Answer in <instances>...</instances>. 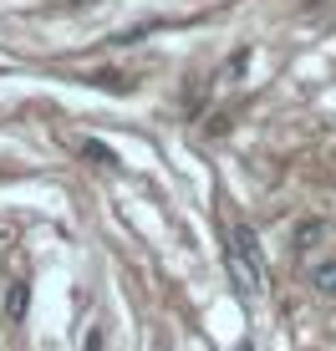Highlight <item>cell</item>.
Segmentation results:
<instances>
[{
	"label": "cell",
	"instance_id": "cell-2",
	"mask_svg": "<svg viewBox=\"0 0 336 351\" xmlns=\"http://www.w3.org/2000/svg\"><path fill=\"white\" fill-rule=\"evenodd\" d=\"M311 290H316L321 300H336V260H321L316 270H311Z\"/></svg>",
	"mask_w": 336,
	"mask_h": 351
},
{
	"label": "cell",
	"instance_id": "cell-5",
	"mask_svg": "<svg viewBox=\"0 0 336 351\" xmlns=\"http://www.w3.org/2000/svg\"><path fill=\"white\" fill-rule=\"evenodd\" d=\"M77 148L87 153L92 163H117V158H112V148H102V143H92V138H87V143H77Z\"/></svg>",
	"mask_w": 336,
	"mask_h": 351
},
{
	"label": "cell",
	"instance_id": "cell-4",
	"mask_svg": "<svg viewBox=\"0 0 336 351\" xmlns=\"http://www.w3.org/2000/svg\"><path fill=\"white\" fill-rule=\"evenodd\" d=\"M321 234H326V229H321V219H306L301 229H296V250H311Z\"/></svg>",
	"mask_w": 336,
	"mask_h": 351
},
{
	"label": "cell",
	"instance_id": "cell-1",
	"mask_svg": "<svg viewBox=\"0 0 336 351\" xmlns=\"http://www.w3.org/2000/svg\"><path fill=\"white\" fill-rule=\"evenodd\" d=\"M224 270H230V285L245 306H255L265 295V265H260V245H255V229L235 224L230 229V245H224Z\"/></svg>",
	"mask_w": 336,
	"mask_h": 351
},
{
	"label": "cell",
	"instance_id": "cell-3",
	"mask_svg": "<svg viewBox=\"0 0 336 351\" xmlns=\"http://www.w3.org/2000/svg\"><path fill=\"white\" fill-rule=\"evenodd\" d=\"M26 306H31V285H10L5 290V321H26Z\"/></svg>",
	"mask_w": 336,
	"mask_h": 351
}]
</instances>
